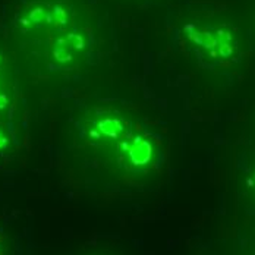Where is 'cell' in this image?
I'll return each mask as SVG.
<instances>
[{
    "label": "cell",
    "instance_id": "3957f363",
    "mask_svg": "<svg viewBox=\"0 0 255 255\" xmlns=\"http://www.w3.org/2000/svg\"><path fill=\"white\" fill-rule=\"evenodd\" d=\"M19 88L12 59L0 51V151H10L16 144L19 116Z\"/></svg>",
    "mask_w": 255,
    "mask_h": 255
},
{
    "label": "cell",
    "instance_id": "7a4b0ae2",
    "mask_svg": "<svg viewBox=\"0 0 255 255\" xmlns=\"http://www.w3.org/2000/svg\"><path fill=\"white\" fill-rule=\"evenodd\" d=\"M81 136L106 161H113L128 172H142L151 167L160 153L157 141L147 128L113 109L94 110L84 116Z\"/></svg>",
    "mask_w": 255,
    "mask_h": 255
},
{
    "label": "cell",
    "instance_id": "277c9868",
    "mask_svg": "<svg viewBox=\"0 0 255 255\" xmlns=\"http://www.w3.org/2000/svg\"><path fill=\"white\" fill-rule=\"evenodd\" d=\"M0 255H1V253H0Z\"/></svg>",
    "mask_w": 255,
    "mask_h": 255
},
{
    "label": "cell",
    "instance_id": "6da1fadb",
    "mask_svg": "<svg viewBox=\"0 0 255 255\" xmlns=\"http://www.w3.org/2000/svg\"><path fill=\"white\" fill-rule=\"evenodd\" d=\"M96 35L82 0H25L10 22L9 44L26 72L63 78L85 66Z\"/></svg>",
    "mask_w": 255,
    "mask_h": 255
}]
</instances>
